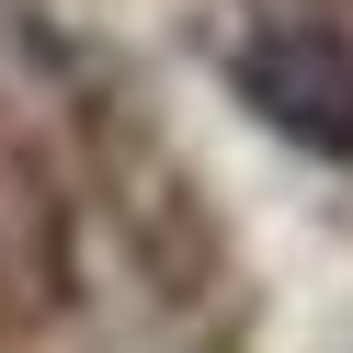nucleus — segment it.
Listing matches in <instances>:
<instances>
[{
  "label": "nucleus",
  "instance_id": "f257e3e1",
  "mask_svg": "<svg viewBox=\"0 0 353 353\" xmlns=\"http://www.w3.org/2000/svg\"><path fill=\"white\" fill-rule=\"evenodd\" d=\"M239 103L307 160H353V34L330 23H262L239 46Z\"/></svg>",
  "mask_w": 353,
  "mask_h": 353
}]
</instances>
